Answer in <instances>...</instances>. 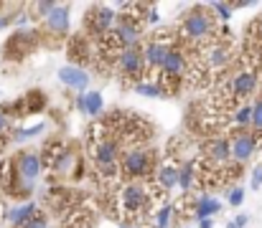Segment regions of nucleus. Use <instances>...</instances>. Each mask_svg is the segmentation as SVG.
<instances>
[{
    "label": "nucleus",
    "instance_id": "obj_1",
    "mask_svg": "<svg viewBox=\"0 0 262 228\" xmlns=\"http://www.w3.org/2000/svg\"><path fill=\"white\" fill-rule=\"evenodd\" d=\"M84 150H87V160L94 170V175L99 178L102 188L115 190L122 178H120V155L122 147L110 127V122L104 117H99L97 122H92L87 127V137H84Z\"/></svg>",
    "mask_w": 262,
    "mask_h": 228
},
{
    "label": "nucleus",
    "instance_id": "obj_2",
    "mask_svg": "<svg viewBox=\"0 0 262 228\" xmlns=\"http://www.w3.org/2000/svg\"><path fill=\"white\" fill-rule=\"evenodd\" d=\"M107 213L120 221V226L143 223L156 213V200H163L150 180H135V183H120L115 190L107 193Z\"/></svg>",
    "mask_w": 262,
    "mask_h": 228
},
{
    "label": "nucleus",
    "instance_id": "obj_3",
    "mask_svg": "<svg viewBox=\"0 0 262 228\" xmlns=\"http://www.w3.org/2000/svg\"><path fill=\"white\" fill-rule=\"evenodd\" d=\"M219 33H222V26L214 18L209 5H191L186 13L178 15V20L173 26L176 41L186 51H199L201 46L216 41Z\"/></svg>",
    "mask_w": 262,
    "mask_h": 228
},
{
    "label": "nucleus",
    "instance_id": "obj_4",
    "mask_svg": "<svg viewBox=\"0 0 262 228\" xmlns=\"http://www.w3.org/2000/svg\"><path fill=\"white\" fill-rule=\"evenodd\" d=\"M38 152L51 185H61L64 180H79L84 175L82 152L72 140H49Z\"/></svg>",
    "mask_w": 262,
    "mask_h": 228
},
{
    "label": "nucleus",
    "instance_id": "obj_5",
    "mask_svg": "<svg viewBox=\"0 0 262 228\" xmlns=\"http://www.w3.org/2000/svg\"><path fill=\"white\" fill-rule=\"evenodd\" d=\"M13 172H15V185H13V200H26L33 195L38 175L43 172L41 165V152L36 147H26L18 150L13 157Z\"/></svg>",
    "mask_w": 262,
    "mask_h": 228
},
{
    "label": "nucleus",
    "instance_id": "obj_6",
    "mask_svg": "<svg viewBox=\"0 0 262 228\" xmlns=\"http://www.w3.org/2000/svg\"><path fill=\"white\" fill-rule=\"evenodd\" d=\"M158 167V152L150 145H133L125 147L120 155V178L122 183H135V180H153Z\"/></svg>",
    "mask_w": 262,
    "mask_h": 228
},
{
    "label": "nucleus",
    "instance_id": "obj_7",
    "mask_svg": "<svg viewBox=\"0 0 262 228\" xmlns=\"http://www.w3.org/2000/svg\"><path fill=\"white\" fill-rule=\"evenodd\" d=\"M176 43V36H173V28H163V31H156L150 36L143 38L140 43V51H143V61H145V81H153L158 69L163 66L168 51L173 48Z\"/></svg>",
    "mask_w": 262,
    "mask_h": 228
},
{
    "label": "nucleus",
    "instance_id": "obj_8",
    "mask_svg": "<svg viewBox=\"0 0 262 228\" xmlns=\"http://www.w3.org/2000/svg\"><path fill=\"white\" fill-rule=\"evenodd\" d=\"M72 31V5L69 3H56V8L38 23V33H41V46L56 48L69 38Z\"/></svg>",
    "mask_w": 262,
    "mask_h": 228
},
{
    "label": "nucleus",
    "instance_id": "obj_9",
    "mask_svg": "<svg viewBox=\"0 0 262 228\" xmlns=\"http://www.w3.org/2000/svg\"><path fill=\"white\" fill-rule=\"evenodd\" d=\"M112 76H117L120 86L122 89H133L135 84L145 81V61H143V51L140 46H133V48H125L115 56L112 61Z\"/></svg>",
    "mask_w": 262,
    "mask_h": 228
},
{
    "label": "nucleus",
    "instance_id": "obj_10",
    "mask_svg": "<svg viewBox=\"0 0 262 228\" xmlns=\"http://www.w3.org/2000/svg\"><path fill=\"white\" fill-rule=\"evenodd\" d=\"M38 46H41L38 26H28V28L13 31L10 38L3 43V59H5V61H23V59H28Z\"/></svg>",
    "mask_w": 262,
    "mask_h": 228
},
{
    "label": "nucleus",
    "instance_id": "obj_11",
    "mask_svg": "<svg viewBox=\"0 0 262 228\" xmlns=\"http://www.w3.org/2000/svg\"><path fill=\"white\" fill-rule=\"evenodd\" d=\"M115 20H117V13H115L112 5L94 3V5H89L87 13H84V31H82V36H87L89 41H99V38H104L115 28Z\"/></svg>",
    "mask_w": 262,
    "mask_h": 228
},
{
    "label": "nucleus",
    "instance_id": "obj_12",
    "mask_svg": "<svg viewBox=\"0 0 262 228\" xmlns=\"http://www.w3.org/2000/svg\"><path fill=\"white\" fill-rule=\"evenodd\" d=\"M227 140H229L232 162L239 165V167H245V165L255 157L257 147H260V140H257V135H255L252 130H232V132L227 135Z\"/></svg>",
    "mask_w": 262,
    "mask_h": 228
},
{
    "label": "nucleus",
    "instance_id": "obj_13",
    "mask_svg": "<svg viewBox=\"0 0 262 228\" xmlns=\"http://www.w3.org/2000/svg\"><path fill=\"white\" fill-rule=\"evenodd\" d=\"M242 61L252 69L262 71V15L252 18L245 28V41H242Z\"/></svg>",
    "mask_w": 262,
    "mask_h": 228
},
{
    "label": "nucleus",
    "instance_id": "obj_14",
    "mask_svg": "<svg viewBox=\"0 0 262 228\" xmlns=\"http://www.w3.org/2000/svg\"><path fill=\"white\" fill-rule=\"evenodd\" d=\"M46 104H49L46 91H41V89H31V91H26L20 99H15L13 104H3V109H5L8 117L15 122V119H26V117H31V114L43 112Z\"/></svg>",
    "mask_w": 262,
    "mask_h": 228
},
{
    "label": "nucleus",
    "instance_id": "obj_15",
    "mask_svg": "<svg viewBox=\"0 0 262 228\" xmlns=\"http://www.w3.org/2000/svg\"><path fill=\"white\" fill-rule=\"evenodd\" d=\"M150 183L156 185V190H158V195H161L163 200H171L168 195L173 193L176 185H178V167H176L173 162H163V165H158V167H156V175H153Z\"/></svg>",
    "mask_w": 262,
    "mask_h": 228
},
{
    "label": "nucleus",
    "instance_id": "obj_16",
    "mask_svg": "<svg viewBox=\"0 0 262 228\" xmlns=\"http://www.w3.org/2000/svg\"><path fill=\"white\" fill-rule=\"evenodd\" d=\"M59 81L67 86V89H74L77 94H84L89 91V84H92V76H89L87 69H79V66H72V64H67V66H61L59 69Z\"/></svg>",
    "mask_w": 262,
    "mask_h": 228
},
{
    "label": "nucleus",
    "instance_id": "obj_17",
    "mask_svg": "<svg viewBox=\"0 0 262 228\" xmlns=\"http://www.w3.org/2000/svg\"><path fill=\"white\" fill-rule=\"evenodd\" d=\"M61 228H94V213L82 203H74L61 213Z\"/></svg>",
    "mask_w": 262,
    "mask_h": 228
},
{
    "label": "nucleus",
    "instance_id": "obj_18",
    "mask_svg": "<svg viewBox=\"0 0 262 228\" xmlns=\"http://www.w3.org/2000/svg\"><path fill=\"white\" fill-rule=\"evenodd\" d=\"M74 104H77V109H79L82 114L97 117V119H99L102 112H104V99H102L99 91H84V94H77Z\"/></svg>",
    "mask_w": 262,
    "mask_h": 228
},
{
    "label": "nucleus",
    "instance_id": "obj_19",
    "mask_svg": "<svg viewBox=\"0 0 262 228\" xmlns=\"http://www.w3.org/2000/svg\"><path fill=\"white\" fill-rule=\"evenodd\" d=\"M196 167H199V157L178 165V185L176 188L181 195H191L196 190Z\"/></svg>",
    "mask_w": 262,
    "mask_h": 228
},
{
    "label": "nucleus",
    "instance_id": "obj_20",
    "mask_svg": "<svg viewBox=\"0 0 262 228\" xmlns=\"http://www.w3.org/2000/svg\"><path fill=\"white\" fill-rule=\"evenodd\" d=\"M41 208H38V203L36 200H28V203H18L15 208H10L8 211V216H5V221L10 223V228H20L26 221H31L36 213H38Z\"/></svg>",
    "mask_w": 262,
    "mask_h": 228
},
{
    "label": "nucleus",
    "instance_id": "obj_21",
    "mask_svg": "<svg viewBox=\"0 0 262 228\" xmlns=\"http://www.w3.org/2000/svg\"><path fill=\"white\" fill-rule=\"evenodd\" d=\"M222 213V203L214 198V195H206V193H199L196 195V213L193 218L196 221H204V218H214Z\"/></svg>",
    "mask_w": 262,
    "mask_h": 228
},
{
    "label": "nucleus",
    "instance_id": "obj_22",
    "mask_svg": "<svg viewBox=\"0 0 262 228\" xmlns=\"http://www.w3.org/2000/svg\"><path fill=\"white\" fill-rule=\"evenodd\" d=\"M173 223H176L173 200H163V206L153 213V228H173Z\"/></svg>",
    "mask_w": 262,
    "mask_h": 228
},
{
    "label": "nucleus",
    "instance_id": "obj_23",
    "mask_svg": "<svg viewBox=\"0 0 262 228\" xmlns=\"http://www.w3.org/2000/svg\"><path fill=\"white\" fill-rule=\"evenodd\" d=\"M13 185H15L13 160H10V157H5V160H0V190H3V195L13 198Z\"/></svg>",
    "mask_w": 262,
    "mask_h": 228
},
{
    "label": "nucleus",
    "instance_id": "obj_24",
    "mask_svg": "<svg viewBox=\"0 0 262 228\" xmlns=\"http://www.w3.org/2000/svg\"><path fill=\"white\" fill-rule=\"evenodd\" d=\"M229 124H232V130H250V124H252V104H239L234 109Z\"/></svg>",
    "mask_w": 262,
    "mask_h": 228
},
{
    "label": "nucleus",
    "instance_id": "obj_25",
    "mask_svg": "<svg viewBox=\"0 0 262 228\" xmlns=\"http://www.w3.org/2000/svg\"><path fill=\"white\" fill-rule=\"evenodd\" d=\"M54 8H56V3H28V5H26V13H28L31 23L38 26V23H41Z\"/></svg>",
    "mask_w": 262,
    "mask_h": 228
},
{
    "label": "nucleus",
    "instance_id": "obj_26",
    "mask_svg": "<svg viewBox=\"0 0 262 228\" xmlns=\"http://www.w3.org/2000/svg\"><path fill=\"white\" fill-rule=\"evenodd\" d=\"M43 130H46V122H38V124H33V127H13V135H10V140H13V142H23V140L38 137Z\"/></svg>",
    "mask_w": 262,
    "mask_h": 228
},
{
    "label": "nucleus",
    "instance_id": "obj_27",
    "mask_svg": "<svg viewBox=\"0 0 262 228\" xmlns=\"http://www.w3.org/2000/svg\"><path fill=\"white\" fill-rule=\"evenodd\" d=\"M10 135H13V119H10V117H8V112L0 107V152L13 142V140H10Z\"/></svg>",
    "mask_w": 262,
    "mask_h": 228
},
{
    "label": "nucleus",
    "instance_id": "obj_28",
    "mask_svg": "<svg viewBox=\"0 0 262 228\" xmlns=\"http://www.w3.org/2000/svg\"><path fill=\"white\" fill-rule=\"evenodd\" d=\"M250 130L257 135V140H262V94L252 102V124Z\"/></svg>",
    "mask_w": 262,
    "mask_h": 228
},
{
    "label": "nucleus",
    "instance_id": "obj_29",
    "mask_svg": "<svg viewBox=\"0 0 262 228\" xmlns=\"http://www.w3.org/2000/svg\"><path fill=\"white\" fill-rule=\"evenodd\" d=\"M133 91H138V94H143V96H158V99H166V94L161 91V86H158L156 81H140V84L133 86Z\"/></svg>",
    "mask_w": 262,
    "mask_h": 228
},
{
    "label": "nucleus",
    "instance_id": "obj_30",
    "mask_svg": "<svg viewBox=\"0 0 262 228\" xmlns=\"http://www.w3.org/2000/svg\"><path fill=\"white\" fill-rule=\"evenodd\" d=\"M209 8H211L214 18L219 20V26L229 23V18H232V5L229 3H209Z\"/></svg>",
    "mask_w": 262,
    "mask_h": 228
},
{
    "label": "nucleus",
    "instance_id": "obj_31",
    "mask_svg": "<svg viewBox=\"0 0 262 228\" xmlns=\"http://www.w3.org/2000/svg\"><path fill=\"white\" fill-rule=\"evenodd\" d=\"M227 203H229L232 208H239V206L245 203V188H242V185H232L229 193H227Z\"/></svg>",
    "mask_w": 262,
    "mask_h": 228
},
{
    "label": "nucleus",
    "instance_id": "obj_32",
    "mask_svg": "<svg viewBox=\"0 0 262 228\" xmlns=\"http://www.w3.org/2000/svg\"><path fill=\"white\" fill-rule=\"evenodd\" d=\"M20 228H51V218H49L43 211H38V213H36L31 221H26Z\"/></svg>",
    "mask_w": 262,
    "mask_h": 228
},
{
    "label": "nucleus",
    "instance_id": "obj_33",
    "mask_svg": "<svg viewBox=\"0 0 262 228\" xmlns=\"http://www.w3.org/2000/svg\"><path fill=\"white\" fill-rule=\"evenodd\" d=\"M143 23H145V26H158V23H161V13H158V5H156V3H148V5H145Z\"/></svg>",
    "mask_w": 262,
    "mask_h": 228
},
{
    "label": "nucleus",
    "instance_id": "obj_34",
    "mask_svg": "<svg viewBox=\"0 0 262 228\" xmlns=\"http://www.w3.org/2000/svg\"><path fill=\"white\" fill-rule=\"evenodd\" d=\"M255 190H260L262 185V165H255V170H252V183H250Z\"/></svg>",
    "mask_w": 262,
    "mask_h": 228
},
{
    "label": "nucleus",
    "instance_id": "obj_35",
    "mask_svg": "<svg viewBox=\"0 0 262 228\" xmlns=\"http://www.w3.org/2000/svg\"><path fill=\"white\" fill-rule=\"evenodd\" d=\"M247 221H250V218H247L245 213H239L237 218H232V223H234V228H245V226H247Z\"/></svg>",
    "mask_w": 262,
    "mask_h": 228
},
{
    "label": "nucleus",
    "instance_id": "obj_36",
    "mask_svg": "<svg viewBox=\"0 0 262 228\" xmlns=\"http://www.w3.org/2000/svg\"><path fill=\"white\" fill-rule=\"evenodd\" d=\"M199 228H214V218H204V221H199Z\"/></svg>",
    "mask_w": 262,
    "mask_h": 228
},
{
    "label": "nucleus",
    "instance_id": "obj_37",
    "mask_svg": "<svg viewBox=\"0 0 262 228\" xmlns=\"http://www.w3.org/2000/svg\"><path fill=\"white\" fill-rule=\"evenodd\" d=\"M227 228H234V223H232V221H229V223H227Z\"/></svg>",
    "mask_w": 262,
    "mask_h": 228
},
{
    "label": "nucleus",
    "instance_id": "obj_38",
    "mask_svg": "<svg viewBox=\"0 0 262 228\" xmlns=\"http://www.w3.org/2000/svg\"><path fill=\"white\" fill-rule=\"evenodd\" d=\"M120 228H127V226H120Z\"/></svg>",
    "mask_w": 262,
    "mask_h": 228
},
{
    "label": "nucleus",
    "instance_id": "obj_39",
    "mask_svg": "<svg viewBox=\"0 0 262 228\" xmlns=\"http://www.w3.org/2000/svg\"><path fill=\"white\" fill-rule=\"evenodd\" d=\"M135 228H143V226H135Z\"/></svg>",
    "mask_w": 262,
    "mask_h": 228
},
{
    "label": "nucleus",
    "instance_id": "obj_40",
    "mask_svg": "<svg viewBox=\"0 0 262 228\" xmlns=\"http://www.w3.org/2000/svg\"><path fill=\"white\" fill-rule=\"evenodd\" d=\"M260 147H262V145H260Z\"/></svg>",
    "mask_w": 262,
    "mask_h": 228
}]
</instances>
